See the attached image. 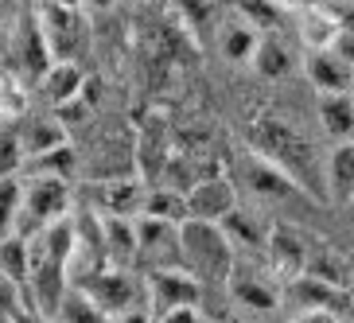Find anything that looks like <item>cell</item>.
I'll list each match as a JSON object with an SVG mask.
<instances>
[{
  "label": "cell",
  "instance_id": "1",
  "mask_svg": "<svg viewBox=\"0 0 354 323\" xmlns=\"http://www.w3.org/2000/svg\"><path fill=\"white\" fill-rule=\"evenodd\" d=\"M250 136V152H257L261 160H269L272 167H281L284 176L304 187L315 203H327V176H323V160L315 152V145L300 133L296 125H288L277 113H261L245 125Z\"/></svg>",
  "mask_w": 354,
  "mask_h": 323
},
{
  "label": "cell",
  "instance_id": "2",
  "mask_svg": "<svg viewBox=\"0 0 354 323\" xmlns=\"http://www.w3.org/2000/svg\"><path fill=\"white\" fill-rule=\"evenodd\" d=\"M179 265L195 277L203 288H226L234 273V241L226 238L222 222H179Z\"/></svg>",
  "mask_w": 354,
  "mask_h": 323
},
{
  "label": "cell",
  "instance_id": "3",
  "mask_svg": "<svg viewBox=\"0 0 354 323\" xmlns=\"http://www.w3.org/2000/svg\"><path fill=\"white\" fill-rule=\"evenodd\" d=\"M71 214V179L59 176H20V210H16V230L24 238H35L51 222Z\"/></svg>",
  "mask_w": 354,
  "mask_h": 323
},
{
  "label": "cell",
  "instance_id": "4",
  "mask_svg": "<svg viewBox=\"0 0 354 323\" xmlns=\"http://www.w3.org/2000/svg\"><path fill=\"white\" fill-rule=\"evenodd\" d=\"M32 12L55 63L59 59L78 63V55L86 47V12L74 4H55V0H32Z\"/></svg>",
  "mask_w": 354,
  "mask_h": 323
},
{
  "label": "cell",
  "instance_id": "5",
  "mask_svg": "<svg viewBox=\"0 0 354 323\" xmlns=\"http://www.w3.org/2000/svg\"><path fill=\"white\" fill-rule=\"evenodd\" d=\"M71 288H78L86 300L97 308V312L109 315V323H113L121 312L136 308V284H133V277H129V269L102 265V269H94V273H86V277H78Z\"/></svg>",
  "mask_w": 354,
  "mask_h": 323
},
{
  "label": "cell",
  "instance_id": "6",
  "mask_svg": "<svg viewBox=\"0 0 354 323\" xmlns=\"http://www.w3.org/2000/svg\"><path fill=\"white\" fill-rule=\"evenodd\" d=\"M145 292H148V304H152V315L176 312V308H198V300H203V284L183 265L148 269Z\"/></svg>",
  "mask_w": 354,
  "mask_h": 323
},
{
  "label": "cell",
  "instance_id": "7",
  "mask_svg": "<svg viewBox=\"0 0 354 323\" xmlns=\"http://www.w3.org/2000/svg\"><path fill=\"white\" fill-rule=\"evenodd\" d=\"M8 43H12V55H16V66H12V71L20 74L24 82L35 86L39 74L47 71L55 59H51V51H47V43H43V32H39V24H35L32 4L8 24Z\"/></svg>",
  "mask_w": 354,
  "mask_h": 323
},
{
  "label": "cell",
  "instance_id": "8",
  "mask_svg": "<svg viewBox=\"0 0 354 323\" xmlns=\"http://www.w3.org/2000/svg\"><path fill=\"white\" fill-rule=\"evenodd\" d=\"M284 296L300 304V312H331L335 320H346L354 315V292L346 284H331V281H319L312 273H300L284 284Z\"/></svg>",
  "mask_w": 354,
  "mask_h": 323
},
{
  "label": "cell",
  "instance_id": "9",
  "mask_svg": "<svg viewBox=\"0 0 354 323\" xmlns=\"http://www.w3.org/2000/svg\"><path fill=\"white\" fill-rule=\"evenodd\" d=\"M308 253L312 246L304 241V234L288 222H272L269 238H265V261H269V273L281 284H288L292 277H300L304 265H308Z\"/></svg>",
  "mask_w": 354,
  "mask_h": 323
},
{
  "label": "cell",
  "instance_id": "10",
  "mask_svg": "<svg viewBox=\"0 0 354 323\" xmlns=\"http://www.w3.org/2000/svg\"><path fill=\"white\" fill-rule=\"evenodd\" d=\"M226 292L245 312H261V315L277 312L281 308V296H284L272 273H257L250 265H238V261H234V273H230V281H226Z\"/></svg>",
  "mask_w": 354,
  "mask_h": 323
},
{
  "label": "cell",
  "instance_id": "11",
  "mask_svg": "<svg viewBox=\"0 0 354 323\" xmlns=\"http://www.w3.org/2000/svg\"><path fill=\"white\" fill-rule=\"evenodd\" d=\"M136 261H148L152 269L179 265V226L152 214H136Z\"/></svg>",
  "mask_w": 354,
  "mask_h": 323
},
{
  "label": "cell",
  "instance_id": "12",
  "mask_svg": "<svg viewBox=\"0 0 354 323\" xmlns=\"http://www.w3.org/2000/svg\"><path fill=\"white\" fill-rule=\"evenodd\" d=\"M94 203L90 210L97 214H121V219H136L145 210V195H148V183L140 176H121V179H102L90 187Z\"/></svg>",
  "mask_w": 354,
  "mask_h": 323
},
{
  "label": "cell",
  "instance_id": "13",
  "mask_svg": "<svg viewBox=\"0 0 354 323\" xmlns=\"http://www.w3.org/2000/svg\"><path fill=\"white\" fill-rule=\"evenodd\" d=\"M238 207V191L226 176L195 179L187 187V219L198 222H226L230 210Z\"/></svg>",
  "mask_w": 354,
  "mask_h": 323
},
{
  "label": "cell",
  "instance_id": "14",
  "mask_svg": "<svg viewBox=\"0 0 354 323\" xmlns=\"http://www.w3.org/2000/svg\"><path fill=\"white\" fill-rule=\"evenodd\" d=\"M35 90H39L43 105H51V109H71L86 90V74L74 59H59V63H51L39 74Z\"/></svg>",
  "mask_w": 354,
  "mask_h": 323
},
{
  "label": "cell",
  "instance_id": "15",
  "mask_svg": "<svg viewBox=\"0 0 354 323\" xmlns=\"http://www.w3.org/2000/svg\"><path fill=\"white\" fill-rule=\"evenodd\" d=\"M339 35H343V28H339V20L327 4L296 8V39H300L304 51H331Z\"/></svg>",
  "mask_w": 354,
  "mask_h": 323
},
{
  "label": "cell",
  "instance_id": "16",
  "mask_svg": "<svg viewBox=\"0 0 354 323\" xmlns=\"http://www.w3.org/2000/svg\"><path fill=\"white\" fill-rule=\"evenodd\" d=\"M304 74L315 86V94H346L354 71L335 51H304Z\"/></svg>",
  "mask_w": 354,
  "mask_h": 323
},
{
  "label": "cell",
  "instance_id": "17",
  "mask_svg": "<svg viewBox=\"0 0 354 323\" xmlns=\"http://www.w3.org/2000/svg\"><path fill=\"white\" fill-rule=\"evenodd\" d=\"M16 133H20V145H24V156L28 160L43 156V152H51V148L71 140L66 121H59V117H51V113H24Z\"/></svg>",
  "mask_w": 354,
  "mask_h": 323
},
{
  "label": "cell",
  "instance_id": "18",
  "mask_svg": "<svg viewBox=\"0 0 354 323\" xmlns=\"http://www.w3.org/2000/svg\"><path fill=\"white\" fill-rule=\"evenodd\" d=\"M250 66L261 74V78H269V82H281L296 71V59H292V47L284 43L281 32H261L257 47H253V59Z\"/></svg>",
  "mask_w": 354,
  "mask_h": 323
},
{
  "label": "cell",
  "instance_id": "19",
  "mask_svg": "<svg viewBox=\"0 0 354 323\" xmlns=\"http://www.w3.org/2000/svg\"><path fill=\"white\" fill-rule=\"evenodd\" d=\"M214 35H218V51L226 63H250L253 59V47H257L261 32L253 24H245L238 12H230L222 24H214Z\"/></svg>",
  "mask_w": 354,
  "mask_h": 323
},
{
  "label": "cell",
  "instance_id": "20",
  "mask_svg": "<svg viewBox=\"0 0 354 323\" xmlns=\"http://www.w3.org/2000/svg\"><path fill=\"white\" fill-rule=\"evenodd\" d=\"M102 238H105V261L113 269H129L136 261V219L102 214Z\"/></svg>",
  "mask_w": 354,
  "mask_h": 323
},
{
  "label": "cell",
  "instance_id": "21",
  "mask_svg": "<svg viewBox=\"0 0 354 323\" xmlns=\"http://www.w3.org/2000/svg\"><path fill=\"white\" fill-rule=\"evenodd\" d=\"M323 176H327V199L346 203L354 195V136L335 140V148L323 160Z\"/></svg>",
  "mask_w": 354,
  "mask_h": 323
},
{
  "label": "cell",
  "instance_id": "22",
  "mask_svg": "<svg viewBox=\"0 0 354 323\" xmlns=\"http://www.w3.org/2000/svg\"><path fill=\"white\" fill-rule=\"evenodd\" d=\"M315 113L331 140H351L354 136V102L351 94H315Z\"/></svg>",
  "mask_w": 354,
  "mask_h": 323
},
{
  "label": "cell",
  "instance_id": "23",
  "mask_svg": "<svg viewBox=\"0 0 354 323\" xmlns=\"http://www.w3.org/2000/svg\"><path fill=\"white\" fill-rule=\"evenodd\" d=\"M0 273L12 284H20L28 292V277H32V241L24 234H4L0 238Z\"/></svg>",
  "mask_w": 354,
  "mask_h": 323
},
{
  "label": "cell",
  "instance_id": "24",
  "mask_svg": "<svg viewBox=\"0 0 354 323\" xmlns=\"http://www.w3.org/2000/svg\"><path fill=\"white\" fill-rule=\"evenodd\" d=\"M222 230H226V238L234 246H241V250H265V238H269V226L257 222V214L245 207L230 210V219L222 222Z\"/></svg>",
  "mask_w": 354,
  "mask_h": 323
},
{
  "label": "cell",
  "instance_id": "25",
  "mask_svg": "<svg viewBox=\"0 0 354 323\" xmlns=\"http://www.w3.org/2000/svg\"><path fill=\"white\" fill-rule=\"evenodd\" d=\"M140 214H152V219H164V222H187V191H179V187H148L145 195V210Z\"/></svg>",
  "mask_w": 354,
  "mask_h": 323
},
{
  "label": "cell",
  "instance_id": "26",
  "mask_svg": "<svg viewBox=\"0 0 354 323\" xmlns=\"http://www.w3.org/2000/svg\"><path fill=\"white\" fill-rule=\"evenodd\" d=\"M28 82H24L16 71L0 66V125H16L24 113H28Z\"/></svg>",
  "mask_w": 354,
  "mask_h": 323
},
{
  "label": "cell",
  "instance_id": "27",
  "mask_svg": "<svg viewBox=\"0 0 354 323\" xmlns=\"http://www.w3.org/2000/svg\"><path fill=\"white\" fill-rule=\"evenodd\" d=\"M234 12L245 24H253L257 32H281V20L288 8L281 0H234Z\"/></svg>",
  "mask_w": 354,
  "mask_h": 323
},
{
  "label": "cell",
  "instance_id": "28",
  "mask_svg": "<svg viewBox=\"0 0 354 323\" xmlns=\"http://www.w3.org/2000/svg\"><path fill=\"white\" fill-rule=\"evenodd\" d=\"M304 273H312V277H319V281H331V284H346L351 288V277H346V261L339 257L335 250H327V246H319V250L308 253V265H304Z\"/></svg>",
  "mask_w": 354,
  "mask_h": 323
},
{
  "label": "cell",
  "instance_id": "29",
  "mask_svg": "<svg viewBox=\"0 0 354 323\" xmlns=\"http://www.w3.org/2000/svg\"><path fill=\"white\" fill-rule=\"evenodd\" d=\"M55 315H59V323H109V315L97 312L78 288H66V296H63V304H59Z\"/></svg>",
  "mask_w": 354,
  "mask_h": 323
},
{
  "label": "cell",
  "instance_id": "30",
  "mask_svg": "<svg viewBox=\"0 0 354 323\" xmlns=\"http://www.w3.org/2000/svg\"><path fill=\"white\" fill-rule=\"evenodd\" d=\"M24 145H20V133L12 125H0V179L4 176H20L24 172Z\"/></svg>",
  "mask_w": 354,
  "mask_h": 323
},
{
  "label": "cell",
  "instance_id": "31",
  "mask_svg": "<svg viewBox=\"0 0 354 323\" xmlns=\"http://www.w3.org/2000/svg\"><path fill=\"white\" fill-rule=\"evenodd\" d=\"M16 210H20V176L0 179V238L16 230Z\"/></svg>",
  "mask_w": 354,
  "mask_h": 323
},
{
  "label": "cell",
  "instance_id": "32",
  "mask_svg": "<svg viewBox=\"0 0 354 323\" xmlns=\"http://www.w3.org/2000/svg\"><path fill=\"white\" fill-rule=\"evenodd\" d=\"M335 12V20H339V28H343L346 35H354V0H346V4H339Z\"/></svg>",
  "mask_w": 354,
  "mask_h": 323
},
{
  "label": "cell",
  "instance_id": "33",
  "mask_svg": "<svg viewBox=\"0 0 354 323\" xmlns=\"http://www.w3.org/2000/svg\"><path fill=\"white\" fill-rule=\"evenodd\" d=\"M331 51L339 55V59H343V63L354 71V35H346V32H343V35H339V43H335Z\"/></svg>",
  "mask_w": 354,
  "mask_h": 323
},
{
  "label": "cell",
  "instance_id": "34",
  "mask_svg": "<svg viewBox=\"0 0 354 323\" xmlns=\"http://www.w3.org/2000/svg\"><path fill=\"white\" fill-rule=\"evenodd\" d=\"M113 323H156V315L148 312V308H129V312H121Z\"/></svg>",
  "mask_w": 354,
  "mask_h": 323
},
{
  "label": "cell",
  "instance_id": "35",
  "mask_svg": "<svg viewBox=\"0 0 354 323\" xmlns=\"http://www.w3.org/2000/svg\"><path fill=\"white\" fill-rule=\"evenodd\" d=\"M121 0H82V12H90V16H105V12H113Z\"/></svg>",
  "mask_w": 354,
  "mask_h": 323
},
{
  "label": "cell",
  "instance_id": "36",
  "mask_svg": "<svg viewBox=\"0 0 354 323\" xmlns=\"http://www.w3.org/2000/svg\"><path fill=\"white\" fill-rule=\"evenodd\" d=\"M292 323H343V320H335L331 312H300Z\"/></svg>",
  "mask_w": 354,
  "mask_h": 323
},
{
  "label": "cell",
  "instance_id": "37",
  "mask_svg": "<svg viewBox=\"0 0 354 323\" xmlns=\"http://www.w3.org/2000/svg\"><path fill=\"white\" fill-rule=\"evenodd\" d=\"M284 8H308V4H319V0H281Z\"/></svg>",
  "mask_w": 354,
  "mask_h": 323
},
{
  "label": "cell",
  "instance_id": "38",
  "mask_svg": "<svg viewBox=\"0 0 354 323\" xmlns=\"http://www.w3.org/2000/svg\"><path fill=\"white\" fill-rule=\"evenodd\" d=\"M343 207H346V222H351V226H354V195H351V199H346Z\"/></svg>",
  "mask_w": 354,
  "mask_h": 323
},
{
  "label": "cell",
  "instance_id": "39",
  "mask_svg": "<svg viewBox=\"0 0 354 323\" xmlns=\"http://www.w3.org/2000/svg\"><path fill=\"white\" fill-rule=\"evenodd\" d=\"M55 4H74V8H82V0H55Z\"/></svg>",
  "mask_w": 354,
  "mask_h": 323
},
{
  "label": "cell",
  "instance_id": "40",
  "mask_svg": "<svg viewBox=\"0 0 354 323\" xmlns=\"http://www.w3.org/2000/svg\"><path fill=\"white\" fill-rule=\"evenodd\" d=\"M4 28H8V16H4V8H0V32H4Z\"/></svg>",
  "mask_w": 354,
  "mask_h": 323
},
{
  "label": "cell",
  "instance_id": "41",
  "mask_svg": "<svg viewBox=\"0 0 354 323\" xmlns=\"http://www.w3.org/2000/svg\"><path fill=\"white\" fill-rule=\"evenodd\" d=\"M346 94H351V102H354V78H351V90H346Z\"/></svg>",
  "mask_w": 354,
  "mask_h": 323
},
{
  "label": "cell",
  "instance_id": "42",
  "mask_svg": "<svg viewBox=\"0 0 354 323\" xmlns=\"http://www.w3.org/2000/svg\"><path fill=\"white\" fill-rule=\"evenodd\" d=\"M0 320H4V315H0Z\"/></svg>",
  "mask_w": 354,
  "mask_h": 323
}]
</instances>
